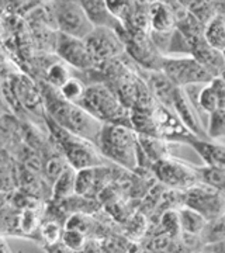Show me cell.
<instances>
[{"label": "cell", "mask_w": 225, "mask_h": 253, "mask_svg": "<svg viewBox=\"0 0 225 253\" xmlns=\"http://www.w3.org/2000/svg\"><path fill=\"white\" fill-rule=\"evenodd\" d=\"M155 176L168 187L176 190H190L196 184L201 183L198 168L189 163L180 162L178 159L168 158L158 161L152 166Z\"/></svg>", "instance_id": "obj_7"}, {"label": "cell", "mask_w": 225, "mask_h": 253, "mask_svg": "<svg viewBox=\"0 0 225 253\" xmlns=\"http://www.w3.org/2000/svg\"><path fill=\"white\" fill-rule=\"evenodd\" d=\"M41 235L44 238L45 242L49 245H55L59 239H62V234H61V226L55 221H49L46 222L43 229H41Z\"/></svg>", "instance_id": "obj_29"}, {"label": "cell", "mask_w": 225, "mask_h": 253, "mask_svg": "<svg viewBox=\"0 0 225 253\" xmlns=\"http://www.w3.org/2000/svg\"><path fill=\"white\" fill-rule=\"evenodd\" d=\"M179 219L181 232L191 236L200 235L201 232H204L208 224L207 219L200 212H197L193 208L186 207V206L179 210Z\"/></svg>", "instance_id": "obj_18"}, {"label": "cell", "mask_w": 225, "mask_h": 253, "mask_svg": "<svg viewBox=\"0 0 225 253\" xmlns=\"http://www.w3.org/2000/svg\"><path fill=\"white\" fill-rule=\"evenodd\" d=\"M69 78H72V76L69 73L68 65L63 63L62 61L52 62L49 66H46V69H45V82H46V84L51 86V87H54L56 90Z\"/></svg>", "instance_id": "obj_22"}, {"label": "cell", "mask_w": 225, "mask_h": 253, "mask_svg": "<svg viewBox=\"0 0 225 253\" xmlns=\"http://www.w3.org/2000/svg\"><path fill=\"white\" fill-rule=\"evenodd\" d=\"M83 41L96 65L116 58L126 49L117 33L108 28H94Z\"/></svg>", "instance_id": "obj_9"}, {"label": "cell", "mask_w": 225, "mask_h": 253, "mask_svg": "<svg viewBox=\"0 0 225 253\" xmlns=\"http://www.w3.org/2000/svg\"><path fill=\"white\" fill-rule=\"evenodd\" d=\"M90 116L99 120L101 124H118L124 126L123 120H130V113L120 101L117 94L106 84L96 83L86 87V93L79 103Z\"/></svg>", "instance_id": "obj_3"}, {"label": "cell", "mask_w": 225, "mask_h": 253, "mask_svg": "<svg viewBox=\"0 0 225 253\" xmlns=\"http://www.w3.org/2000/svg\"><path fill=\"white\" fill-rule=\"evenodd\" d=\"M52 6L58 33L85 40L94 30L82 9L81 1H55Z\"/></svg>", "instance_id": "obj_6"}, {"label": "cell", "mask_w": 225, "mask_h": 253, "mask_svg": "<svg viewBox=\"0 0 225 253\" xmlns=\"http://www.w3.org/2000/svg\"><path fill=\"white\" fill-rule=\"evenodd\" d=\"M186 207L196 210L207 221H217L225 214V194L206 183H198L187 190Z\"/></svg>", "instance_id": "obj_8"}, {"label": "cell", "mask_w": 225, "mask_h": 253, "mask_svg": "<svg viewBox=\"0 0 225 253\" xmlns=\"http://www.w3.org/2000/svg\"><path fill=\"white\" fill-rule=\"evenodd\" d=\"M14 91L17 94V99L26 109L36 113H43V107H45L43 94L41 91L37 90L36 84H33V82L28 78H18Z\"/></svg>", "instance_id": "obj_15"}, {"label": "cell", "mask_w": 225, "mask_h": 253, "mask_svg": "<svg viewBox=\"0 0 225 253\" xmlns=\"http://www.w3.org/2000/svg\"><path fill=\"white\" fill-rule=\"evenodd\" d=\"M163 229L169 234V236H176L181 234V228H180V219H179V211L169 210L162 215Z\"/></svg>", "instance_id": "obj_27"}, {"label": "cell", "mask_w": 225, "mask_h": 253, "mask_svg": "<svg viewBox=\"0 0 225 253\" xmlns=\"http://www.w3.org/2000/svg\"><path fill=\"white\" fill-rule=\"evenodd\" d=\"M45 118H46V123L49 126L52 135L55 136L56 142L59 144L61 149H62V154L66 159V162L72 169L79 172L83 169L103 166L101 156L96 151L94 144L62 129L61 126H56L48 116H45Z\"/></svg>", "instance_id": "obj_4"}, {"label": "cell", "mask_w": 225, "mask_h": 253, "mask_svg": "<svg viewBox=\"0 0 225 253\" xmlns=\"http://www.w3.org/2000/svg\"><path fill=\"white\" fill-rule=\"evenodd\" d=\"M203 40L208 46L223 52L225 48V18L217 14L208 21L203 30Z\"/></svg>", "instance_id": "obj_16"}, {"label": "cell", "mask_w": 225, "mask_h": 253, "mask_svg": "<svg viewBox=\"0 0 225 253\" xmlns=\"http://www.w3.org/2000/svg\"><path fill=\"white\" fill-rule=\"evenodd\" d=\"M221 55H223V58H224V61H225V48H224V51L221 52Z\"/></svg>", "instance_id": "obj_32"}, {"label": "cell", "mask_w": 225, "mask_h": 253, "mask_svg": "<svg viewBox=\"0 0 225 253\" xmlns=\"http://www.w3.org/2000/svg\"><path fill=\"white\" fill-rule=\"evenodd\" d=\"M82 9L85 11L86 17L90 21V24L94 28H108L113 30L121 36L124 34L126 27L123 26V23L114 17L110 10L107 9L106 0H96V1H81Z\"/></svg>", "instance_id": "obj_12"}, {"label": "cell", "mask_w": 225, "mask_h": 253, "mask_svg": "<svg viewBox=\"0 0 225 253\" xmlns=\"http://www.w3.org/2000/svg\"><path fill=\"white\" fill-rule=\"evenodd\" d=\"M187 144L200 155L207 168L225 170V145L193 136Z\"/></svg>", "instance_id": "obj_13"}, {"label": "cell", "mask_w": 225, "mask_h": 253, "mask_svg": "<svg viewBox=\"0 0 225 253\" xmlns=\"http://www.w3.org/2000/svg\"><path fill=\"white\" fill-rule=\"evenodd\" d=\"M0 253H13L11 249H10L9 244L6 242V239L1 238V236H0Z\"/></svg>", "instance_id": "obj_30"}, {"label": "cell", "mask_w": 225, "mask_h": 253, "mask_svg": "<svg viewBox=\"0 0 225 253\" xmlns=\"http://www.w3.org/2000/svg\"><path fill=\"white\" fill-rule=\"evenodd\" d=\"M38 221L40 218L37 215V211L34 208H24V211L21 212L20 215V229L24 232V234H31L34 232L38 226Z\"/></svg>", "instance_id": "obj_28"}, {"label": "cell", "mask_w": 225, "mask_h": 253, "mask_svg": "<svg viewBox=\"0 0 225 253\" xmlns=\"http://www.w3.org/2000/svg\"><path fill=\"white\" fill-rule=\"evenodd\" d=\"M161 72L178 87L207 84L214 76L191 55L163 56Z\"/></svg>", "instance_id": "obj_5"}, {"label": "cell", "mask_w": 225, "mask_h": 253, "mask_svg": "<svg viewBox=\"0 0 225 253\" xmlns=\"http://www.w3.org/2000/svg\"><path fill=\"white\" fill-rule=\"evenodd\" d=\"M86 87L88 86L81 79H78V78H69L58 89V93H59V96L65 101L73 103V104H79L82 99H83V96H85V93H86Z\"/></svg>", "instance_id": "obj_21"}, {"label": "cell", "mask_w": 225, "mask_h": 253, "mask_svg": "<svg viewBox=\"0 0 225 253\" xmlns=\"http://www.w3.org/2000/svg\"><path fill=\"white\" fill-rule=\"evenodd\" d=\"M55 54L61 58L63 63L81 71H88L96 66L85 41L79 38L58 33L55 40Z\"/></svg>", "instance_id": "obj_10"}, {"label": "cell", "mask_w": 225, "mask_h": 253, "mask_svg": "<svg viewBox=\"0 0 225 253\" xmlns=\"http://www.w3.org/2000/svg\"><path fill=\"white\" fill-rule=\"evenodd\" d=\"M100 168H89V169H83L76 172V183H75V193L81 197L90 196L93 191L100 189L101 186V177L99 176Z\"/></svg>", "instance_id": "obj_19"}, {"label": "cell", "mask_w": 225, "mask_h": 253, "mask_svg": "<svg viewBox=\"0 0 225 253\" xmlns=\"http://www.w3.org/2000/svg\"><path fill=\"white\" fill-rule=\"evenodd\" d=\"M213 249L216 251V253H225V239L224 241H220L213 245Z\"/></svg>", "instance_id": "obj_31"}, {"label": "cell", "mask_w": 225, "mask_h": 253, "mask_svg": "<svg viewBox=\"0 0 225 253\" xmlns=\"http://www.w3.org/2000/svg\"><path fill=\"white\" fill-rule=\"evenodd\" d=\"M75 183H76V170L68 166L52 184V197L55 200L71 197L75 193Z\"/></svg>", "instance_id": "obj_20"}, {"label": "cell", "mask_w": 225, "mask_h": 253, "mask_svg": "<svg viewBox=\"0 0 225 253\" xmlns=\"http://www.w3.org/2000/svg\"><path fill=\"white\" fill-rule=\"evenodd\" d=\"M41 94L46 111L45 116H48L56 126H59L65 131L97 145L100 132L104 124L90 116L79 104L65 101L59 96L58 90L48 84L43 86Z\"/></svg>", "instance_id": "obj_1"}, {"label": "cell", "mask_w": 225, "mask_h": 253, "mask_svg": "<svg viewBox=\"0 0 225 253\" xmlns=\"http://www.w3.org/2000/svg\"><path fill=\"white\" fill-rule=\"evenodd\" d=\"M148 14L151 23V33L156 34H172L176 27V20L168 3L153 1L148 4Z\"/></svg>", "instance_id": "obj_14"}, {"label": "cell", "mask_w": 225, "mask_h": 253, "mask_svg": "<svg viewBox=\"0 0 225 253\" xmlns=\"http://www.w3.org/2000/svg\"><path fill=\"white\" fill-rule=\"evenodd\" d=\"M62 242L69 251L79 252L86 245V235L79 229L66 228V231L62 234Z\"/></svg>", "instance_id": "obj_25"}, {"label": "cell", "mask_w": 225, "mask_h": 253, "mask_svg": "<svg viewBox=\"0 0 225 253\" xmlns=\"http://www.w3.org/2000/svg\"><path fill=\"white\" fill-rule=\"evenodd\" d=\"M138 142L142 146L145 155L152 159L153 163L158 162V161H163V159H168L171 158V144L162 138H158V136H149V135H138Z\"/></svg>", "instance_id": "obj_17"}, {"label": "cell", "mask_w": 225, "mask_h": 253, "mask_svg": "<svg viewBox=\"0 0 225 253\" xmlns=\"http://www.w3.org/2000/svg\"><path fill=\"white\" fill-rule=\"evenodd\" d=\"M97 146L103 156L127 169H135L138 165V136L131 126L104 124Z\"/></svg>", "instance_id": "obj_2"}, {"label": "cell", "mask_w": 225, "mask_h": 253, "mask_svg": "<svg viewBox=\"0 0 225 253\" xmlns=\"http://www.w3.org/2000/svg\"><path fill=\"white\" fill-rule=\"evenodd\" d=\"M197 106L211 116L214 111L218 110V97H217L216 90L213 89L211 83L201 84L197 91Z\"/></svg>", "instance_id": "obj_23"}, {"label": "cell", "mask_w": 225, "mask_h": 253, "mask_svg": "<svg viewBox=\"0 0 225 253\" xmlns=\"http://www.w3.org/2000/svg\"><path fill=\"white\" fill-rule=\"evenodd\" d=\"M169 109L178 116V118L181 121V124L186 126L196 138L201 139V136L206 134L204 129L201 128L197 113H196V109H194V104L189 99V96L186 94L184 89L176 87V90L173 93V97H172L171 107Z\"/></svg>", "instance_id": "obj_11"}, {"label": "cell", "mask_w": 225, "mask_h": 253, "mask_svg": "<svg viewBox=\"0 0 225 253\" xmlns=\"http://www.w3.org/2000/svg\"><path fill=\"white\" fill-rule=\"evenodd\" d=\"M69 165L66 162L65 156H59V155H55L51 159H48L46 163L44 165V173L45 177L54 184V181L62 174V172L68 168Z\"/></svg>", "instance_id": "obj_24"}, {"label": "cell", "mask_w": 225, "mask_h": 253, "mask_svg": "<svg viewBox=\"0 0 225 253\" xmlns=\"http://www.w3.org/2000/svg\"><path fill=\"white\" fill-rule=\"evenodd\" d=\"M207 135L210 138H221L225 135V109H218L210 116Z\"/></svg>", "instance_id": "obj_26"}]
</instances>
